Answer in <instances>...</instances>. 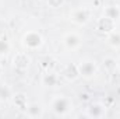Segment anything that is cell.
I'll list each match as a JSON object with an SVG mask.
<instances>
[{
    "label": "cell",
    "instance_id": "52a82bcc",
    "mask_svg": "<svg viewBox=\"0 0 120 119\" xmlns=\"http://www.w3.org/2000/svg\"><path fill=\"white\" fill-rule=\"evenodd\" d=\"M105 114H106V107L103 104L95 102L90 108H87L85 116H88V118H102V116H105Z\"/></svg>",
    "mask_w": 120,
    "mask_h": 119
},
{
    "label": "cell",
    "instance_id": "8fae6325",
    "mask_svg": "<svg viewBox=\"0 0 120 119\" xmlns=\"http://www.w3.org/2000/svg\"><path fill=\"white\" fill-rule=\"evenodd\" d=\"M59 83V77L55 73H46L42 77V84L45 87H56Z\"/></svg>",
    "mask_w": 120,
    "mask_h": 119
},
{
    "label": "cell",
    "instance_id": "5bb4252c",
    "mask_svg": "<svg viewBox=\"0 0 120 119\" xmlns=\"http://www.w3.org/2000/svg\"><path fill=\"white\" fill-rule=\"evenodd\" d=\"M108 44H109L112 48H115V49L120 48V32L119 31L115 30L113 32L108 34Z\"/></svg>",
    "mask_w": 120,
    "mask_h": 119
},
{
    "label": "cell",
    "instance_id": "7c38bea8",
    "mask_svg": "<svg viewBox=\"0 0 120 119\" xmlns=\"http://www.w3.org/2000/svg\"><path fill=\"white\" fill-rule=\"evenodd\" d=\"M25 112H27V115L30 118H41L43 115V109L38 104H31V105H28V108L25 109Z\"/></svg>",
    "mask_w": 120,
    "mask_h": 119
},
{
    "label": "cell",
    "instance_id": "30bf717a",
    "mask_svg": "<svg viewBox=\"0 0 120 119\" xmlns=\"http://www.w3.org/2000/svg\"><path fill=\"white\" fill-rule=\"evenodd\" d=\"M103 16L110 18V20H113V21H117V20H120V7H117V6H108V7H105Z\"/></svg>",
    "mask_w": 120,
    "mask_h": 119
},
{
    "label": "cell",
    "instance_id": "ac0fdd59",
    "mask_svg": "<svg viewBox=\"0 0 120 119\" xmlns=\"http://www.w3.org/2000/svg\"><path fill=\"white\" fill-rule=\"evenodd\" d=\"M117 67H119V69H120V58H119V59H117Z\"/></svg>",
    "mask_w": 120,
    "mask_h": 119
},
{
    "label": "cell",
    "instance_id": "9c48e42d",
    "mask_svg": "<svg viewBox=\"0 0 120 119\" xmlns=\"http://www.w3.org/2000/svg\"><path fill=\"white\" fill-rule=\"evenodd\" d=\"M30 62L31 60H30L28 55H27L25 52H20V53H17V55L14 56V59H13L14 67L18 69V70H25V69L28 67Z\"/></svg>",
    "mask_w": 120,
    "mask_h": 119
},
{
    "label": "cell",
    "instance_id": "e0dca14e",
    "mask_svg": "<svg viewBox=\"0 0 120 119\" xmlns=\"http://www.w3.org/2000/svg\"><path fill=\"white\" fill-rule=\"evenodd\" d=\"M48 4L52 8H59L60 6L64 4V0H48Z\"/></svg>",
    "mask_w": 120,
    "mask_h": 119
},
{
    "label": "cell",
    "instance_id": "4fadbf2b",
    "mask_svg": "<svg viewBox=\"0 0 120 119\" xmlns=\"http://www.w3.org/2000/svg\"><path fill=\"white\" fill-rule=\"evenodd\" d=\"M13 101H14V105L21 109V111H25L28 108V102H27V97L24 94H17L13 97Z\"/></svg>",
    "mask_w": 120,
    "mask_h": 119
},
{
    "label": "cell",
    "instance_id": "7a4b0ae2",
    "mask_svg": "<svg viewBox=\"0 0 120 119\" xmlns=\"http://www.w3.org/2000/svg\"><path fill=\"white\" fill-rule=\"evenodd\" d=\"M42 44H43V38L36 31H28L22 36V45H24V48H27L30 51H35V49L41 48Z\"/></svg>",
    "mask_w": 120,
    "mask_h": 119
},
{
    "label": "cell",
    "instance_id": "d6986e66",
    "mask_svg": "<svg viewBox=\"0 0 120 119\" xmlns=\"http://www.w3.org/2000/svg\"><path fill=\"white\" fill-rule=\"evenodd\" d=\"M0 74H1V69H0Z\"/></svg>",
    "mask_w": 120,
    "mask_h": 119
},
{
    "label": "cell",
    "instance_id": "8992f818",
    "mask_svg": "<svg viewBox=\"0 0 120 119\" xmlns=\"http://www.w3.org/2000/svg\"><path fill=\"white\" fill-rule=\"evenodd\" d=\"M96 30L99 31V32H102V34L108 35V34H110V32H113V31L116 30V21H113V20L102 16L98 20V23H96Z\"/></svg>",
    "mask_w": 120,
    "mask_h": 119
},
{
    "label": "cell",
    "instance_id": "9a60e30c",
    "mask_svg": "<svg viewBox=\"0 0 120 119\" xmlns=\"http://www.w3.org/2000/svg\"><path fill=\"white\" fill-rule=\"evenodd\" d=\"M10 98H11V91H10V88L6 84L0 83V102H6Z\"/></svg>",
    "mask_w": 120,
    "mask_h": 119
},
{
    "label": "cell",
    "instance_id": "3957f363",
    "mask_svg": "<svg viewBox=\"0 0 120 119\" xmlns=\"http://www.w3.org/2000/svg\"><path fill=\"white\" fill-rule=\"evenodd\" d=\"M78 71H80V77L90 80L92 77H95L96 74V64L92 60H84L78 63Z\"/></svg>",
    "mask_w": 120,
    "mask_h": 119
},
{
    "label": "cell",
    "instance_id": "5b68a950",
    "mask_svg": "<svg viewBox=\"0 0 120 119\" xmlns=\"http://www.w3.org/2000/svg\"><path fill=\"white\" fill-rule=\"evenodd\" d=\"M70 18L77 25H85L90 21V11L87 8H77L70 14Z\"/></svg>",
    "mask_w": 120,
    "mask_h": 119
},
{
    "label": "cell",
    "instance_id": "ba28073f",
    "mask_svg": "<svg viewBox=\"0 0 120 119\" xmlns=\"http://www.w3.org/2000/svg\"><path fill=\"white\" fill-rule=\"evenodd\" d=\"M61 74H63L67 80H71V81L77 80V79L80 77L78 64H74V63H68V64H66L64 69H63V71H61Z\"/></svg>",
    "mask_w": 120,
    "mask_h": 119
},
{
    "label": "cell",
    "instance_id": "277c9868",
    "mask_svg": "<svg viewBox=\"0 0 120 119\" xmlns=\"http://www.w3.org/2000/svg\"><path fill=\"white\" fill-rule=\"evenodd\" d=\"M63 44L64 46L68 49V51H77L81 44H82V39L78 34L75 32H67L64 36H63Z\"/></svg>",
    "mask_w": 120,
    "mask_h": 119
},
{
    "label": "cell",
    "instance_id": "6da1fadb",
    "mask_svg": "<svg viewBox=\"0 0 120 119\" xmlns=\"http://www.w3.org/2000/svg\"><path fill=\"white\" fill-rule=\"evenodd\" d=\"M50 107H52V111H53L56 115L64 116V115H67V114L71 111L73 102H71V99L67 98L66 95H57V97L53 98Z\"/></svg>",
    "mask_w": 120,
    "mask_h": 119
},
{
    "label": "cell",
    "instance_id": "2e32d148",
    "mask_svg": "<svg viewBox=\"0 0 120 119\" xmlns=\"http://www.w3.org/2000/svg\"><path fill=\"white\" fill-rule=\"evenodd\" d=\"M10 42L7 41V38H0V56L7 55L10 52Z\"/></svg>",
    "mask_w": 120,
    "mask_h": 119
}]
</instances>
